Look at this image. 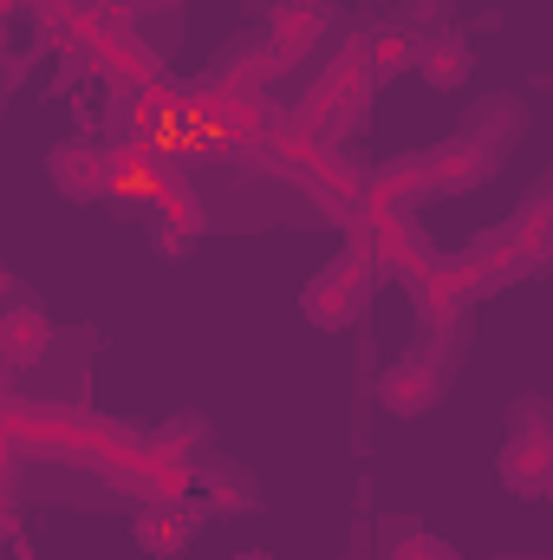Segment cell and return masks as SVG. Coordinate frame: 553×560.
<instances>
[{
  "mask_svg": "<svg viewBox=\"0 0 553 560\" xmlns=\"http://www.w3.org/2000/svg\"><path fill=\"white\" fill-rule=\"evenodd\" d=\"M365 293H372V268L358 261V255H345V261H332L319 287L306 293V313L313 319H326V326H339V319H352L358 306H365Z\"/></svg>",
  "mask_w": 553,
  "mask_h": 560,
  "instance_id": "1",
  "label": "cell"
},
{
  "mask_svg": "<svg viewBox=\"0 0 553 560\" xmlns=\"http://www.w3.org/2000/svg\"><path fill=\"white\" fill-rule=\"evenodd\" d=\"M385 405L404 411V418H411V411H430V405H436V365H430V359L391 365V372H385Z\"/></svg>",
  "mask_w": 553,
  "mask_h": 560,
  "instance_id": "2",
  "label": "cell"
},
{
  "mask_svg": "<svg viewBox=\"0 0 553 560\" xmlns=\"http://www.w3.org/2000/svg\"><path fill=\"white\" fill-rule=\"evenodd\" d=\"M274 20H280V52H293V59H299V52L319 39V26H326V13H319L313 0H280Z\"/></svg>",
  "mask_w": 553,
  "mask_h": 560,
  "instance_id": "3",
  "label": "cell"
},
{
  "mask_svg": "<svg viewBox=\"0 0 553 560\" xmlns=\"http://www.w3.org/2000/svg\"><path fill=\"white\" fill-rule=\"evenodd\" d=\"M39 346H46V319H39V313L0 319V359H33Z\"/></svg>",
  "mask_w": 553,
  "mask_h": 560,
  "instance_id": "4",
  "label": "cell"
},
{
  "mask_svg": "<svg viewBox=\"0 0 553 560\" xmlns=\"http://www.w3.org/2000/svg\"><path fill=\"white\" fill-rule=\"evenodd\" d=\"M423 72H430L436 85H462V79H469V52H462V46H430V52H423Z\"/></svg>",
  "mask_w": 553,
  "mask_h": 560,
  "instance_id": "5",
  "label": "cell"
},
{
  "mask_svg": "<svg viewBox=\"0 0 553 560\" xmlns=\"http://www.w3.org/2000/svg\"><path fill=\"white\" fill-rule=\"evenodd\" d=\"M176 535H183V522H176V515H143V548H150V555H169V548H176Z\"/></svg>",
  "mask_w": 553,
  "mask_h": 560,
  "instance_id": "6",
  "label": "cell"
},
{
  "mask_svg": "<svg viewBox=\"0 0 553 560\" xmlns=\"http://www.w3.org/2000/svg\"><path fill=\"white\" fill-rule=\"evenodd\" d=\"M242 560H268V555H242Z\"/></svg>",
  "mask_w": 553,
  "mask_h": 560,
  "instance_id": "7",
  "label": "cell"
}]
</instances>
